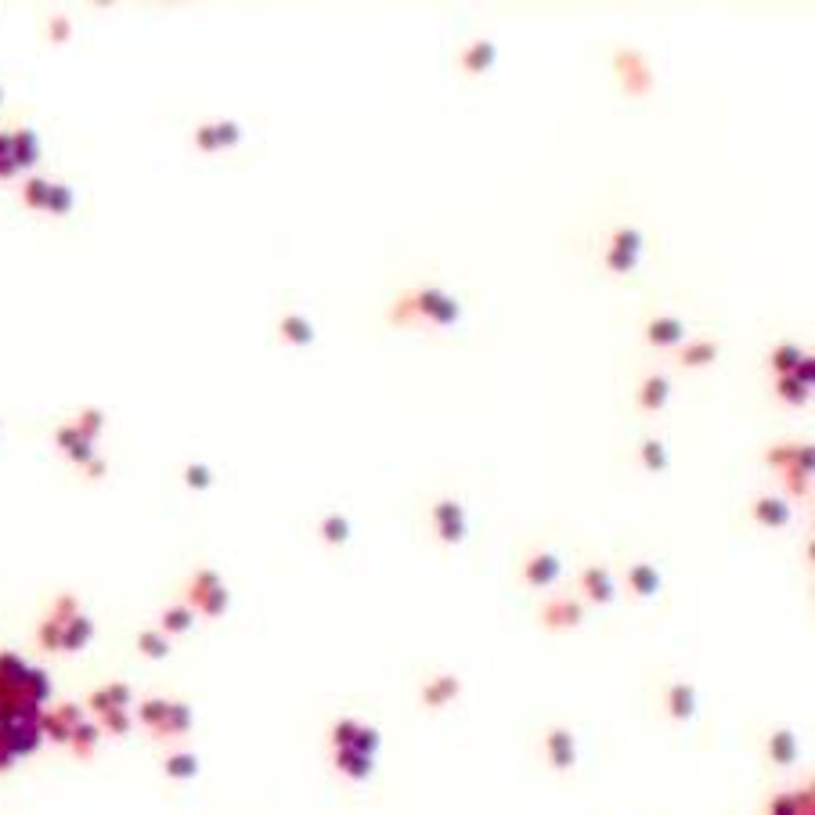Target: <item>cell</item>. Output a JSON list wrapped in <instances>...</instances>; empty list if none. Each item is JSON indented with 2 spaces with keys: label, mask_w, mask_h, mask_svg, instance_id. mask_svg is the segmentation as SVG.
Returning <instances> with one entry per match:
<instances>
[{
  "label": "cell",
  "mask_w": 815,
  "mask_h": 815,
  "mask_svg": "<svg viewBox=\"0 0 815 815\" xmlns=\"http://www.w3.org/2000/svg\"><path fill=\"white\" fill-rule=\"evenodd\" d=\"M101 722H105V729H108L112 736H123V732L130 729V718H127V711H108Z\"/></svg>",
  "instance_id": "obj_41"
},
{
  "label": "cell",
  "mask_w": 815,
  "mask_h": 815,
  "mask_svg": "<svg viewBox=\"0 0 815 815\" xmlns=\"http://www.w3.org/2000/svg\"><path fill=\"white\" fill-rule=\"evenodd\" d=\"M192 725V711H188V704H170L166 707V718L159 722V736H177V732H185Z\"/></svg>",
  "instance_id": "obj_18"
},
{
  "label": "cell",
  "mask_w": 815,
  "mask_h": 815,
  "mask_svg": "<svg viewBox=\"0 0 815 815\" xmlns=\"http://www.w3.org/2000/svg\"><path fill=\"white\" fill-rule=\"evenodd\" d=\"M332 765H336V772H343L346 779H368L372 776V758H368V754H358V750H351V747H346V750H332Z\"/></svg>",
  "instance_id": "obj_5"
},
{
  "label": "cell",
  "mask_w": 815,
  "mask_h": 815,
  "mask_svg": "<svg viewBox=\"0 0 815 815\" xmlns=\"http://www.w3.org/2000/svg\"><path fill=\"white\" fill-rule=\"evenodd\" d=\"M718 358V343H711V339H696V343H685L682 346V354H678V361L685 365V368H704V365H711Z\"/></svg>",
  "instance_id": "obj_13"
},
{
  "label": "cell",
  "mask_w": 815,
  "mask_h": 815,
  "mask_svg": "<svg viewBox=\"0 0 815 815\" xmlns=\"http://www.w3.org/2000/svg\"><path fill=\"white\" fill-rule=\"evenodd\" d=\"M523 577H527V585L545 588L559 577V559L552 552H538V556H531L527 563H523Z\"/></svg>",
  "instance_id": "obj_4"
},
{
  "label": "cell",
  "mask_w": 815,
  "mask_h": 815,
  "mask_svg": "<svg viewBox=\"0 0 815 815\" xmlns=\"http://www.w3.org/2000/svg\"><path fill=\"white\" fill-rule=\"evenodd\" d=\"M0 159H11V137L0 134Z\"/></svg>",
  "instance_id": "obj_53"
},
{
  "label": "cell",
  "mask_w": 815,
  "mask_h": 815,
  "mask_svg": "<svg viewBox=\"0 0 815 815\" xmlns=\"http://www.w3.org/2000/svg\"><path fill=\"white\" fill-rule=\"evenodd\" d=\"M69 458H73V462H90V440H80V444L69 451Z\"/></svg>",
  "instance_id": "obj_51"
},
{
  "label": "cell",
  "mask_w": 815,
  "mask_h": 815,
  "mask_svg": "<svg viewBox=\"0 0 815 815\" xmlns=\"http://www.w3.org/2000/svg\"><path fill=\"white\" fill-rule=\"evenodd\" d=\"M69 206H73V192H69L66 185H51L47 206H43V209H51V213H69Z\"/></svg>",
  "instance_id": "obj_34"
},
{
  "label": "cell",
  "mask_w": 815,
  "mask_h": 815,
  "mask_svg": "<svg viewBox=\"0 0 815 815\" xmlns=\"http://www.w3.org/2000/svg\"><path fill=\"white\" fill-rule=\"evenodd\" d=\"M185 480H188V487H209V469L206 465H188Z\"/></svg>",
  "instance_id": "obj_47"
},
{
  "label": "cell",
  "mask_w": 815,
  "mask_h": 815,
  "mask_svg": "<svg viewBox=\"0 0 815 815\" xmlns=\"http://www.w3.org/2000/svg\"><path fill=\"white\" fill-rule=\"evenodd\" d=\"M440 538L444 541H462V534H465V519H455V523H440Z\"/></svg>",
  "instance_id": "obj_48"
},
{
  "label": "cell",
  "mask_w": 815,
  "mask_h": 815,
  "mask_svg": "<svg viewBox=\"0 0 815 815\" xmlns=\"http://www.w3.org/2000/svg\"><path fill=\"white\" fill-rule=\"evenodd\" d=\"M80 440H83V437H80V430H76V426H66V430H58V444H62L66 451H73Z\"/></svg>",
  "instance_id": "obj_50"
},
{
  "label": "cell",
  "mask_w": 815,
  "mask_h": 815,
  "mask_svg": "<svg viewBox=\"0 0 815 815\" xmlns=\"http://www.w3.org/2000/svg\"><path fill=\"white\" fill-rule=\"evenodd\" d=\"M15 758V754L11 750H4V747H0V769H8V762Z\"/></svg>",
  "instance_id": "obj_55"
},
{
  "label": "cell",
  "mask_w": 815,
  "mask_h": 815,
  "mask_svg": "<svg viewBox=\"0 0 815 815\" xmlns=\"http://www.w3.org/2000/svg\"><path fill=\"white\" fill-rule=\"evenodd\" d=\"M415 314H419V311H415V296H400V303L393 307V314H390V318L404 325V321H412Z\"/></svg>",
  "instance_id": "obj_46"
},
{
  "label": "cell",
  "mask_w": 815,
  "mask_h": 815,
  "mask_svg": "<svg viewBox=\"0 0 815 815\" xmlns=\"http://www.w3.org/2000/svg\"><path fill=\"white\" fill-rule=\"evenodd\" d=\"M491 62H494V43H487V40L473 43L469 51L462 54V66H465V73H484V69H491Z\"/></svg>",
  "instance_id": "obj_20"
},
{
  "label": "cell",
  "mask_w": 815,
  "mask_h": 815,
  "mask_svg": "<svg viewBox=\"0 0 815 815\" xmlns=\"http://www.w3.org/2000/svg\"><path fill=\"white\" fill-rule=\"evenodd\" d=\"M213 134H217V145H239V137H242V130H239V123H217L213 127Z\"/></svg>",
  "instance_id": "obj_42"
},
{
  "label": "cell",
  "mask_w": 815,
  "mask_h": 815,
  "mask_svg": "<svg viewBox=\"0 0 815 815\" xmlns=\"http://www.w3.org/2000/svg\"><path fill=\"white\" fill-rule=\"evenodd\" d=\"M278 332H281V339H289V343H311V339H314V325H311L307 318H300V314H285L281 325H278Z\"/></svg>",
  "instance_id": "obj_19"
},
{
  "label": "cell",
  "mask_w": 815,
  "mask_h": 815,
  "mask_svg": "<svg viewBox=\"0 0 815 815\" xmlns=\"http://www.w3.org/2000/svg\"><path fill=\"white\" fill-rule=\"evenodd\" d=\"M643 465L646 469H653V473H660V469H668V451H664V444L660 440H643Z\"/></svg>",
  "instance_id": "obj_29"
},
{
  "label": "cell",
  "mask_w": 815,
  "mask_h": 815,
  "mask_svg": "<svg viewBox=\"0 0 815 815\" xmlns=\"http://www.w3.org/2000/svg\"><path fill=\"white\" fill-rule=\"evenodd\" d=\"M635 264H638V256H631V253H617V249H606V267H610V271L628 274V271H635Z\"/></svg>",
  "instance_id": "obj_38"
},
{
  "label": "cell",
  "mask_w": 815,
  "mask_h": 815,
  "mask_svg": "<svg viewBox=\"0 0 815 815\" xmlns=\"http://www.w3.org/2000/svg\"><path fill=\"white\" fill-rule=\"evenodd\" d=\"M412 296H415V311L422 318H430L437 325H455L458 321V303L447 293H440V289H419V293H412Z\"/></svg>",
  "instance_id": "obj_1"
},
{
  "label": "cell",
  "mask_w": 815,
  "mask_h": 815,
  "mask_svg": "<svg viewBox=\"0 0 815 815\" xmlns=\"http://www.w3.org/2000/svg\"><path fill=\"white\" fill-rule=\"evenodd\" d=\"M692 711H696V689L685 682H675L668 689V715L675 722H685V718H692Z\"/></svg>",
  "instance_id": "obj_8"
},
{
  "label": "cell",
  "mask_w": 815,
  "mask_h": 815,
  "mask_svg": "<svg viewBox=\"0 0 815 815\" xmlns=\"http://www.w3.org/2000/svg\"><path fill=\"white\" fill-rule=\"evenodd\" d=\"M617 62H621V69H624V87H628L631 94H643V90L650 87V69L643 66V58H638L635 51L621 54Z\"/></svg>",
  "instance_id": "obj_9"
},
{
  "label": "cell",
  "mask_w": 815,
  "mask_h": 815,
  "mask_svg": "<svg viewBox=\"0 0 815 815\" xmlns=\"http://www.w3.org/2000/svg\"><path fill=\"white\" fill-rule=\"evenodd\" d=\"M166 707H170L166 700H145V704H141V722H145L148 729H159V722L166 718Z\"/></svg>",
  "instance_id": "obj_36"
},
{
  "label": "cell",
  "mask_w": 815,
  "mask_h": 815,
  "mask_svg": "<svg viewBox=\"0 0 815 815\" xmlns=\"http://www.w3.org/2000/svg\"><path fill=\"white\" fill-rule=\"evenodd\" d=\"M76 430H80V437L83 440H90V437H98V430H101V412H94V408H87V412L73 422Z\"/></svg>",
  "instance_id": "obj_37"
},
{
  "label": "cell",
  "mask_w": 815,
  "mask_h": 815,
  "mask_svg": "<svg viewBox=\"0 0 815 815\" xmlns=\"http://www.w3.org/2000/svg\"><path fill=\"white\" fill-rule=\"evenodd\" d=\"M769 758L779 762V765H790V762L797 758V739H794V732L779 729V732L769 736Z\"/></svg>",
  "instance_id": "obj_17"
},
{
  "label": "cell",
  "mask_w": 815,
  "mask_h": 815,
  "mask_svg": "<svg viewBox=\"0 0 815 815\" xmlns=\"http://www.w3.org/2000/svg\"><path fill=\"white\" fill-rule=\"evenodd\" d=\"M87 473H90V477H101V473H105V462L90 458V462H87Z\"/></svg>",
  "instance_id": "obj_54"
},
{
  "label": "cell",
  "mask_w": 815,
  "mask_h": 815,
  "mask_svg": "<svg viewBox=\"0 0 815 815\" xmlns=\"http://www.w3.org/2000/svg\"><path fill=\"white\" fill-rule=\"evenodd\" d=\"M797 361H801V346H794V343H779L776 351H772V368H776V375H790Z\"/></svg>",
  "instance_id": "obj_25"
},
{
  "label": "cell",
  "mask_w": 815,
  "mask_h": 815,
  "mask_svg": "<svg viewBox=\"0 0 815 815\" xmlns=\"http://www.w3.org/2000/svg\"><path fill=\"white\" fill-rule=\"evenodd\" d=\"M90 635H94V624L87 621V617H73V621H66V628H62V646L66 650H83L87 643H90Z\"/></svg>",
  "instance_id": "obj_16"
},
{
  "label": "cell",
  "mask_w": 815,
  "mask_h": 815,
  "mask_svg": "<svg viewBox=\"0 0 815 815\" xmlns=\"http://www.w3.org/2000/svg\"><path fill=\"white\" fill-rule=\"evenodd\" d=\"M141 650L148 653V657H166L170 653V638L162 635V631H141Z\"/></svg>",
  "instance_id": "obj_33"
},
{
  "label": "cell",
  "mask_w": 815,
  "mask_h": 815,
  "mask_svg": "<svg viewBox=\"0 0 815 815\" xmlns=\"http://www.w3.org/2000/svg\"><path fill=\"white\" fill-rule=\"evenodd\" d=\"M776 390H779V397H783L787 404H804V400H808V386H801L794 375H779Z\"/></svg>",
  "instance_id": "obj_32"
},
{
  "label": "cell",
  "mask_w": 815,
  "mask_h": 815,
  "mask_svg": "<svg viewBox=\"0 0 815 815\" xmlns=\"http://www.w3.org/2000/svg\"><path fill=\"white\" fill-rule=\"evenodd\" d=\"M787 473V487H790V494H808V477L811 473H801V469H794V465H790V469H783Z\"/></svg>",
  "instance_id": "obj_45"
},
{
  "label": "cell",
  "mask_w": 815,
  "mask_h": 815,
  "mask_svg": "<svg viewBox=\"0 0 815 815\" xmlns=\"http://www.w3.org/2000/svg\"><path fill=\"white\" fill-rule=\"evenodd\" d=\"M433 519H437V527L440 523H455V519H462V505L458 502H437L433 505Z\"/></svg>",
  "instance_id": "obj_40"
},
{
  "label": "cell",
  "mask_w": 815,
  "mask_h": 815,
  "mask_svg": "<svg viewBox=\"0 0 815 815\" xmlns=\"http://www.w3.org/2000/svg\"><path fill=\"white\" fill-rule=\"evenodd\" d=\"M379 743H383L379 729H375V725H361V729H358V736H354V747H351V750H358V754H368V758H372V754L379 750Z\"/></svg>",
  "instance_id": "obj_31"
},
{
  "label": "cell",
  "mask_w": 815,
  "mask_h": 815,
  "mask_svg": "<svg viewBox=\"0 0 815 815\" xmlns=\"http://www.w3.org/2000/svg\"><path fill=\"white\" fill-rule=\"evenodd\" d=\"M318 531H321V538H325L328 545H343L346 534H351V523H346L343 516H325Z\"/></svg>",
  "instance_id": "obj_27"
},
{
  "label": "cell",
  "mask_w": 815,
  "mask_h": 815,
  "mask_svg": "<svg viewBox=\"0 0 815 815\" xmlns=\"http://www.w3.org/2000/svg\"><path fill=\"white\" fill-rule=\"evenodd\" d=\"M545 754H549V762H552V769L556 772H566V769H573V762H577V747H573V736H570V729H549V736H545Z\"/></svg>",
  "instance_id": "obj_2"
},
{
  "label": "cell",
  "mask_w": 815,
  "mask_h": 815,
  "mask_svg": "<svg viewBox=\"0 0 815 815\" xmlns=\"http://www.w3.org/2000/svg\"><path fill=\"white\" fill-rule=\"evenodd\" d=\"M217 588H220V577H217L213 570H199L195 581H192V588H188V603L199 606V603H202L209 592H217ZM188 603H185V606H188Z\"/></svg>",
  "instance_id": "obj_22"
},
{
  "label": "cell",
  "mask_w": 815,
  "mask_h": 815,
  "mask_svg": "<svg viewBox=\"0 0 815 815\" xmlns=\"http://www.w3.org/2000/svg\"><path fill=\"white\" fill-rule=\"evenodd\" d=\"M668 390H671V383L664 375H650V379H643V386H638V404H643L646 412H657V408L668 404Z\"/></svg>",
  "instance_id": "obj_14"
},
{
  "label": "cell",
  "mask_w": 815,
  "mask_h": 815,
  "mask_svg": "<svg viewBox=\"0 0 815 815\" xmlns=\"http://www.w3.org/2000/svg\"><path fill=\"white\" fill-rule=\"evenodd\" d=\"M69 739H73V750L80 754V758H90V754H94V743H98V725L80 722V725L69 732Z\"/></svg>",
  "instance_id": "obj_24"
},
{
  "label": "cell",
  "mask_w": 815,
  "mask_h": 815,
  "mask_svg": "<svg viewBox=\"0 0 815 815\" xmlns=\"http://www.w3.org/2000/svg\"><path fill=\"white\" fill-rule=\"evenodd\" d=\"M754 519L765 523V527H787L790 523V505L779 498H758L754 502Z\"/></svg>",
  "instance_id": "obj_12"
},
{
  "label": "cell",
  "mask_w": 815,
  "mask_h": 815,
  "mask_svg": "<svg viewBox=\"0 0 815 815\" xmlns=\"http://www.w3.org/2000/svg\"><path fill=\"white\" fill-rule=\"evenodd\" d=\"M11 173H15V162L11 159H0V181H8Z\"/></svg>",
  "instance_id": "obj_52"
},
{
  "label": "cell",
  "mask_w": 815,
  "mask_h": 815,
  "mask_svg": "<svg viewBox=\"0 0 815 815\" xmlns=\"http://www.w3.org/2000/svg\"><path fill=\"white\" fill-rule=\"evenodd\" d=\"M769 465H779V469H790L794 465V444H779L769 451Z\"/></svg>",
  "instance_id": "obj_44"
},
{
  "label": "cell",
  "mask_w": 815,
  "mask_h": 815,
  "mask_svg": "<svg viewBox=\"0 0 815 815\" xmlns=\"http://www.w3.org/2000/svg\"><path fill=\"white\" fill-rule=\"evenodd\" d=\"M62 628H66V624L54 621V617L43 621V628H40V646H43V650H58V646H62Z\"/></svg>",
  "instance_id": "obj_35"
},
{
  "label": "cell",
  "mask_w": 815,
  "mask_h": 815,
  "mask_svg": "<svg viewBox=\"0 0 815 815\" xmlns=\"http://www.w3.org/2000/svg\"><path fill=\"white\" fill-rule=\"evenodd\" d=\"M628 585H631V592L635 596H657L660 592V573H657V566H650V563H635L631 570H628Z\"/></svg>",
  "instance_id": "obj_11"
},
{
  "label": "cell",
  "mask_w": 815,
  "mask_h": 815,
  "mask_svg": "<svg viewBox=\"0 0 815 815\" xmlns=\"http://www.w3.org/2000/svg\"><path fill=\"white\" fill-rule=\"evenodd\" d=\"M195 772H199L195 754H173V758H166V776H173V779H188Z\"/></svg>",
  "instance_id": "obj_28"
},
{
  "label": "cell",
  "mask_w": 815,
  "mask_h": 815,
  "mask_svg": "<svg viewBox=\"0 0 815 815\" xmlns=\"http://www.w3.org/2000/svg\"><path fill=\"white\" fill-rule=\"evenodd\" d=\"M192 621H195V613H192V606H170L166 613H162V635H177V631H188L192 628Z\"/></svg>",
  "instance_id": "obj_23"
},
{
  "label": "cell",
  "mask_w": 815,
  "mask_h": 815,
  "mask_svg": "<svg viewBox=\"0 0 815 815\" xmlns=\"http://www.w3.org/2000/svg\"><path fill=\"white\" fill-rule=\"evenodd\" d=\"M195 145H199L202 152H213V148H220V145H217V134H213V127H199V130H195Z\"/></svg>",
  "instance_id": "obj_49"
},
{
  "label": "cell",
  "mask_w": 815,
  "mask_h": 815,
  "mask_svg": "<svg viewBox=\"0 0 815 815\" xmlns=\"http://www.w3.org/2000/svg\"><path fill=\"white\" fill-rule=\"evenodd\" d=\"M790 375H794L801 386H808V390H811V379H815V365H811V358H808V354H801V361L794 365V372H790Z\"/></svg>",
  "instance_id": "obj_43"
},
{
  "label": "cell",
  "mask_w": 815,
  "mask_h": 815,
  "mask_svg": "<svg viewBox=\"0 0 815 815\" xmlns=\"http://www.w3.org/2000/svg\"><path fill=\"white\" fill-rule=\"evenodd\" d=\"M199 610H202L206 617H217V613H224V610H227V592H224V585H220L217 592H209V596L199 603Z\"/></svg>",
  "instance_id": "obj_39"
},
{
  "label": "cell",
  "mask_w": 815,
  "mask_h": 815,
  "mask_svg": "<svg viewBox=\"0 0 815 815\" xmlns=\"http://www.w3.org/2000/svg\"><path fill=\"white\" fill-rule=\"evenodd\" d=\"M36 159H40L36 134H33V130H19V134H11V162H15V170H19V166H33Z\"/></svg>",
  "instance_id": "obj_15"
},
{
  "label": "cell",
  "mask_w": 815,
  "mask_h": 815,
  "mask_svg": "<svg viewBox=\"0 0 815 815\" xmlns=\"http://www.w3.org/2000/svg\"><path fill=\"white\" fill-rule=\"evenodd\" d=\"M47 192H51V181L33 177V181L22 188V202H26L29 209H43V206H47Z\"/></svg>",
  "instance_id": "obj_30"
},
{
  "label": "cell",
  "mask_w": 815,
  "mask_h": 815,
  "mask_svg": "<svg viewBox=\"0 0 815 815\" xmlns=\"http://www.w3.org/2000/svg\"><path fill=\"white\" fill-rule=\"evenodd\" d=\"M682 336H685V328L678 318H653L646 325V339L653 346H675V343H682Z\"/></svg>",
  "instance_id": "obj_10"
},
{
  "label": "cell",
  "mask_w": 815,
  "mask_h": 815,
  "mask_svg": "<svg viewBox=\"0 0 815 815\" xmlns=\"http://www.w3.org/2000/svg\"><path fill=\"white\" fill-rule=\"evenodd\" d=\"M610 249H617V253H631V256H638V249H643V235H638L635 227H617L613 235H610Z\"/></svg>",
  "instance_id": "obj_26"
},
{
  "label": "cell",
  "mask_w": 815,
  "mask_h": 815,
  "mask_svg": "<svg viewBox=\"0 0 815 815\" xmlns=\"http://www.w3.org/2000/svg\"><path fill=\"white\" fill-rule=\"evenodd\" d=\"M541 621H545V628H552V631H559V628H577L581 621H585V610H581V603H573V599H552V603H545Z\"/></svg>",
  "instance_id": "obj_3"
},
{
  "label": "cell",
  "mask_w": 815,
  "mask_h": 815,
  "mask_svg": "<svg viewBox=\"0 0 815 815\" xmlns=\"http://www.w3.org/2000/svg\"><path fill=\"white\" fill-rule=\"evenodd\" d=\"M581 592H585L592 603H610L613 599V581L603 566H588L581 573Z\"/></svg>",
  "instance_id": "obj_6"
},
{
  "label": "cell",
  "mask_w": 815,
  "mask_h": 815,
  "mask_svg": "<svg viewBox=\"0 0 815 815\" xmlns=\"http://www.w3.org/2000/svg\"><path fill=\"white\" fill-rule=\"evenodd\" d=\"M458 689H462V682L455 675H437L433 682L422 685V704L426 707H444L447 700H455V696H458Z\"/></svg>",
  "instance_id": "obj_7"
},
{
  "label": "cell",
  "mask_w": 815,
  "mask_h": 815,
  "mask_svg": "<svg viewBox=\"0 0 815 815\" xmlns=\"http://www.w3.org/2000/svg\"><path fill=\"white\" fill-rule=\"evenodd\" d=\"M358 729H361V722H354V718H339V722L328 729V743H332V750H346V747H354Z\"/></svg>",
  "instance_id": "obj_21"
}]
</instances>
